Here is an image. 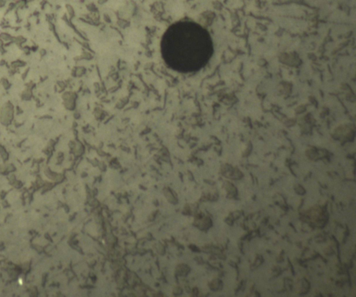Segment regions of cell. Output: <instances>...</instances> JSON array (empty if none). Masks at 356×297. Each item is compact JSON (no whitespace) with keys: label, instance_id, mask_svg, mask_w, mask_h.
<instances>
[{"label":"cell","instance_id":"6da1fadb","mask_svg":"<svg viewBox=\"0 0 356 297\" xmlns=\"http://www.w3.org/2000/svg\"><path fill=\"white\" fill-rule=\"evenodd\" d=\"M205 42V34L198 25L188 21L178 22L164 33L161 43L163 56L177 70H191L203 58Z\"/></svg>","mask_w":356,"mask_h":297}]
</instances>
